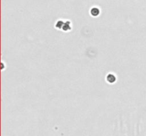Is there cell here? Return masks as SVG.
Returning <instances> with one entry per match:
<instances>
[{
  "label": "cell",
  "instance_id": "cell-4",
  "mask_svg": "<svg viewBox=\"0 0 146 136\" xmlns=\"http://www.w3.org/2000/svg\"><path fill=\"white\" fill-rule=\"evenodd\" d=\"M64 24V21H61V20H59L58 21H56V24H55V27L58 29H62V27Z\"/></svg>",
  "mask_w": 146,
  "mask_h": 136
},
{
  "label": "cell",
  "instance_id": "cell-3",
  "mask_svg": "<svg viewBox=\"0 0 146 136\" xmlns=\"http://www.w3.org/2000/svg\"><path fill=\"white\" fill-rule=\"evenodd\" d=\"M71 30V22L69 21H66L64 22V24L62 27V31L67 32Z\"/></svg>",
  "mask_w": 146,
  "mask_h": 136
},
{
  "label": "cell",
  "instance_id": "cell-2",
  "mask_svg": "<svg viewBox=\"0 0 146 136\" xmlns=\"http://www.w3.org/2000/svg\"><path fill=\"white\" fill-rule=\"evenodd\" d=\"M90 14H91V15L92 16L96 17V16H98L100 14V9H99L98 7H93V8L91 9V10H90Z\"/></svg>",
  "mask_w": 146,
  "mask_h": 136
},
{
  "label": "cell",
  "instance_id": "cell-1",
  "mask_svg": "<svg viewBox=\"0 0 146 136\" xmlns=\"http://www.w3.org/2000/svg\"><path fill=\"white\" fill-rule=\"evenodd\" d=\"M106 81L108 82V83L109 84H113L116 81V77L114 74L113 73H110L106 76Z\"/></svg>",
  "mask_w": 146,
  "mask_h": 136
}]
</instances>
